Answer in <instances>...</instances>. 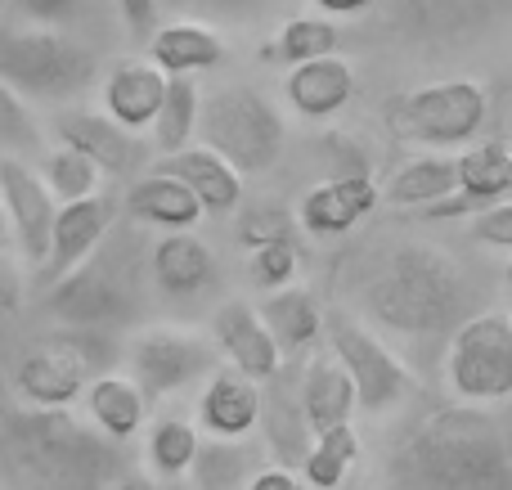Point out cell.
<instances>
[{
  "label": "cell",
  "mask_w": 512,
  "mask_h": 490,
  "mask_svg": "<svg viewBox=\"0 0 512 490\" xmlns=\"http://www.w3.org/2000/svg\"><path fill=\"white\" fill-rule=\"evenodd\" d=\"M463 297H468V288H463L454 261L432 248H405L364 288V306L373 320L396 333H409V338H427V333L445 329L459 333Z\"/></svg>",
  "instance_id": "obj_3"
},
{
  "label": "cell",
  "mask_w": 512,
  "mask_h": 490,
  "mask_svg": "<svg viewBox=\"0 0 512 490\" xmlns=\"http://www.w3.org/2000/svg\"><path fill=\"white\" fill-rule=\"evenodd\" d=\"M117 9H122V18H126V27H131V36L135 41H144V36H158V0H117Z\"/></svg>",
  "instance_id": "obj_37"
},
{
  "label": "cell",
  "mask_w": 512,
  "mask_h": 490,
  "mask_svg": "<svg viewBox=\"0 0 512 490\" xmlns=\"http://www.w3.org/2000/svg\"><path fill=\"white\" fill-rule=\"evenodd\" d=\"M301 410L315 437L337 428H351V414L360 410V392H355V378L342 369V360H310L306 378H301Z\"/></svg>",
  "instance_id": "obj_17"
},
{
  "label": "cell",
  "mask_w": 512,
  "mask_h": 490,
  "mask_svg": "<svg viewBox=\"0 0 512 490\" xmlns=\"http://www.w3.org/2000/svg\"><path fill=\"white\" fill-rule=\"evenodd\" d=\"M248 490H310V482L297 477L292 468H261L248 482Z\"/></svg>",
  "instance_id": "obj_38"
},
{
  "label": "cell",
  "mask_w": 512,
  "mask_h": 490,
  "mask_svg": "<svg viewBox=\"0 0 512 490\" xmlns=\"http://www.w3.org/2000/svg\"><path fill=\"white\" fill-rule=\"evenodd\" d=\"M212 333H216L221 351L230 356V365L239 369V374L256 378V383H265V378L279 374L283 347L274 342V333L265 329V320H261V311H256V306L225 302L221 311H216V320H212Z\"/></svg>",
  "instance_id": "obj_14"
},
{
  "label": "cell",
  "mask_w": 512,
  "mask_h": 490,
  "mask_svg": "<svg viewBox=\"0 0 512 490\" xmlns=\"http://www.w3.org/2000/svg\"><path fill=\"white\" fill-rule=\"evenodd\" d=\"M324 329H328V342H333V356L342 360V369L355 378L364 414H382L405 401L414 378H409L405 360H400L387 342H378L369 329H360V324L342 311H328Z\"/></svg>",
  "instance_id": "obj_8"
},
{
  "label": "cell",
  "mask_w": 512,
  "mask_h": 490,
  "mask_svg": "<svg viewBox=\"0 0 512 490\" xmlns=\"http://www.w3.org/2000/svg\"><path fill=\"white\" fill-rule=\"evenodd\" d=\"M171 77L153 59H122L104 81V108L113 122L140 135L144 126H158L162 104H167Z\"/></svg>",
  "instance_id": "obj_13"
},
{
  "label": "cell",
  "mask_w": 512,
  "mask_h": 490,
  "mask_svg": "<svg viewBox=\"0 0 512 490\" xmlns=\"http://www.w3.org/2000/svg\"><path fill=\"white\" fill-rule=\"evenodd\" d=\"M486 122V90L477 81H441L387 104V126L396 140L427 149H459Z\"/></svg>",
  "instance_id": "obj_6"
},
{
  "label": "cell",
  "mask_w": 512,
  "mask_h": 490,
  "mask_svg": "<svg viewBox=\"0 0 512 490\" xmlns=\"http://www.w3.org/2000/svg\"><path fill=\"white\" fill-rule=\"evenodd\" d=\"M198 122H203V99H198V86L189 77H171L167 104H162V117H158V126H153V135H158V149L167 153V158L194 149L189 140H194Z\"/></svg>",
  "instance_id": "obj_28"
},
{
  "label": "cell",
  "mask_w": 512,
  "mask_h": 490,
  "mask_svg": "<svg viewBox=\"0 0 512 490\" xmlns=\"http://www.w3.org/2000/svg\"><path fill=\"white\" fill-rule=\"evenodd\" d=\"M149 59L167 77H194V72H207L225 59V41L207 23H167L149 41Z\"/></svg>",
  "instance_id": "obj_22"
},
{
  "label": "cell",
  "mask_w": 512,
  "mask_h": 490,
  "mask_svg": "<svg viewBox=\"0 0 512 490\" xmlns=\"http://www.w3.org/2000/svg\"><path fill=\"white\" fill-rule=\"evenodd\" d=\"M99 176H104V171H99L86 153L63 149V144L50 153V158H45V185H50L63 203H86V198H99L95 194Z\"/></svg>",
  "instance_id": "obj_32"
},
{
  "label": "cell",
  "mask_w": 512,
  "mask_h": 490,
  "mask_svg": "<svg viewBox=\"0 0 512 490\" xmlns=\"http://www.w3.org/2000/svg\"><path fill=\"white\" fill-rule=\"evenodd\" d=\"M86 405H90L95 428L113 441H131L135 432L144 428V419H149V396H144V387L126 374L95 378L86 392Z\"/></svg>",
  "instance_id": "obj_24"
},
{
  "label": "cell",
  "mask_w": 512,
  "mask_h": 490,
  "mask_svg": "<svg viewBox=\"0 0 512 490\" xmlns=\"http://www.w3.org/2000/svg\"><path fill=\"white\" fill-rule=\"evenodd\" d=\"M297 243H265V248L252 252V284L265 288V293H283V288H292V275H297Z\"/></svg>",
  "instance_id": "obj_33"
},
{
  "label": "cell",
  "mask_w": 512,
  "mask_h": 490,
  "mask_svg": "<svg viewBox=\"0 0 512 490\" xmlns=\"http://www.w3.org/2000/svg\"><path fill=\"white\" fill-rule=\"evenodd\" d=\"M198 5H221V9H230V5H248V0H198Z\"/></svg>",
  "instance_id": "obj_42"
},
{
  "label": "cell",
  "mask_w": 512,
  "mask_h": 490,
  "mask_svg": "<svg viewBox=\"0 0 512 490\" xmlns=\"http://www.w3.org/2000/svg\"><path fill=\"white\" fill-rule=\"evenodd\" d=\"M18 9H23L27 18H36V23H54V18L72 14V0H14Z\"/></svg>",
  "instance_id": "obj_39"
},
{
  "label": "cell",
  "mask_w": 512,
  "mask_h": 490,
  "mask_svg": "<svg viewBox=\"0 0 512 490\" xmlns=\"http://www.w3.org/2000/svg\"><path fill=\"white\" fill-rule=\"evenodd\" d=\"M54 189L45 185L36 171H27L14 153L0 158V198L9 212V230L14 243L23 248V257L32 266H50V248H54V225H59V207H54Z\"/></svg>",
  "instance_id": "obj_11"
},
{
  "label": "cell",
  "mask_w": 512,
  "mask_h": 490,
  "mask_svg": "<svg viewBox=\"0 0 512 490\" xmlns=\"http://www.w3.org/2000/svg\"><path fill=\"white\" fill-rule=\"evenodd\" d=\"M108 225H113V203L108 198H86V203H63L59 225H54V248L50 266H45V284H63L90 261V252L104 243Z\"/></svg>",
  "instance_id": "obj_15"
},
{
  "label": "cell",
  "mask_w": 512,
  "mask_h": 490,
  "mask_svg": "<svg viewBox=\"0 0 512 490\" xmlns=\"http://www.w3.org/2000/svg\"><path fill=\"white\" fill-rule=\"evenodd\" d=\"M54 135L63 140V149H77L95 162L108 176H131L149 162V149L135 131H126L122 122H113L108 113H90V108H72V113L54 117Z\"/></svg>",
  "instance_id": "obj_12"
},
{
  "label": "cell",
  "mask_w": 512,
  "mask_h": 490,
  "mask_svg": "<svg viewBox=\"0 0 512 490\" xmlns=\"http://www.w3.org/2000/svg\"><path fill=\"white\" fill-rule=\"evenodd\" d=\"M5 490H117L126 455L117 441L90 432L63 410H5L0 437Z\"/></svg>",
  "instance_id": "obj_2"
},
{
  "label": "cell",
  "mask_w": 512,
  "mask_h": 490,
  "mask_svg": "<svg viewBox=\"0 0 512 490\" xmlns=\"http://www.w3.org/2000/svg\"><path fill=\"white\" fill-rule=\"evenodd\" d=\"M126 207H131V216H140V221L158 225L167 234H194V225L207 212L185 180L162 176V171H149V176L135 180L131 194H126Z\"/></svg>",
  "instance_id": "obj_20"
},
{
  "label": "cell",
  "mask_w": 512,
  "mask_h": 490,
  "mask_svg": "<svg viewBox=\"0 0 512 490\" xmlns=\"http://www.w3.org/2000/svg\"><path fill=\"white\" fill-rule=\"evenodd\" d=\"M117 490H140V486H135V482H122V486H117Z\"/></svg>",
  "instance_id": "obj_44"
},
{
  "label": "cell",
  "mask_w": 512,
  "mask_h": 490,
  "mask_svg": "<svg viewBox=\"0 0 512 490\" xmlns=\"http://www.w3.org/2000/svg\"><path fill=\"white\" fill-rule=\"evenodd\" d=\"M239 239L248 243V248H265V243H288L292 239V221L288 212H274V207H252L248 216H243L239 225Z\"/></svg>",
  "instance_id": "obj_35"
},
{
  "label": "cell",
  "mask_w": 512,
  "mask_h": 490,
  "mask_svg": "<svg viewBox=\"0 0 512 490\" xmlns=\"http://www.w3.org/2000/svg\"><path fill=\"white\" fill-rule=\"evenodd\" d=\"M0 270H5V311H18V302H23V297H18V266H14V257H5L0 261Z\"/></svg>",
  "instance_id": "obj_41"
},
{
  "label": "cell",
  "mask_w": 512,
  "mask_h": 490,
  "mask_svg": "<svg viewBox=\"0 0 512 490\" xmlns=\"http://www.w3.org/2000/svg\"><path fill=\"white\" fill-rule=\"evenodd\" d=\"M198 486L203 490H239L243 486V473H248V455L234 450L230 441H216L198 455Z\"/></svg>",
  "instance_id": "obj_34"
},
{
  "label": "cell",
  "mask_w": 512,
  "mask_h": 490,
  "mask_svg": "<svg viewBox=\"0 0 512 490\" xmlns=\"http://www.w3.org/2000/svg\"><path fill=\"white\" fill-rule=\"evenodd\" d=\"M95 77V54L50 27L9 32L0 45V86L18 99H68Z\"/></svg>",
  "instance_id": "obj_5"
},
{
  "label": "cell",
  "mask_w": 512,
  "mask_h": 490,
  "mask_svg": "<svg viewBox=\"0 0 512 490\" xmlns=\"http://www.w3.org/2000/svg\"><path fill=\"white\" fill-rule=\"evenodd\" d=\"M283 90H288V104L297 108L301 117L324 122V117L342 113V108L355 99V72H351V63L346 59L328 54V59H315V63L292 68L288 81H283Z\"/></svg>",
  "instance_id": "obj_18"
},
{
  "label": "cell",
  "mask_w": 512,
  "mask_h": 490,
  "mask_svg": "<svg viewBox=\"0 0 512 490\" xmlns=\"http://www.w3.org/2000/svg\"><path fill=\"white\" fill-rule=\"evenodd\" d=\"M504 284H508V293H512V261H508V270H504Z\"/></svg>",
  "instance_id": "obj_43"
},
{
  "label": "cell",
  "mask_w": 512,
  "mask_h": 490,
  "mask_svg": "<svg viewBox=\"0 0 512 490\" xmlns=\"http://www.w3.org/2000/svg\"><path fill=\"white\" fill-rule=\"evenodd\" d=\"M450 387L472 405L512 396V320L499 311L472 315L450 338Z\"/></svg>",
  "instance_id": "obj_7"
},
{
  "label": "cell",
  "mask_w": 512,
  "mask_h": 490,
  "mask_svg": "<svg viewBox=\"0 0 512 490\" xmlns=\"http://www.w3.org/2000/svg\"><path fill=\"white\" fill-rule=\"evenodd\" d=\"M90 356L81 342L72 338H50L41 347H32L14 365V387L32 410H63L81 392H90Z\"/></svg>",
  "instance_id": "obj_10"
},
{
  "label": "cell",
  "mask_w": 512,
  "mask_h": 490,
  "mask_svg": "<svg viewBox=\"0 0 512 490\" xmlns=\"http://www.w3.org/2000/svg\"><path fill=\"white\" fill-rule=\"evenodd\" d=\"M198 455H203V441H198V428L189 419H162L149 432V459L162 477L189 473L198 464Z\"/></svg>",
  "instance_id": "obj_30"
},
{
  "label": "cell",
  "mask_w": 512,
  "mask_h": 490,
  "mask_svg": "<svg viewBox=\"0 0 512 490\" xmlns=\"http://www.w3.org/2000/svg\"><path fill=\"white\" fill-rule=\"evenodd\" d=\"M198 135H203V149L221 153V158L230 162L234 171H243V176L270 171L283 153V140H288L283 117L274 113V104L248 86L216 90V95L203 104Z\"/></svg>",
  "instance_id": "obj_4"
},
{
  "label": "cell",
  "mask_w": 512,
  "mask_h": 490,
  "mask_svg": "<svg viewBox=\"0 0 512 490\" xmlns=\"http://www.w3.org/2000/svg\"><path fill=\"white\" fill-rule=\"evenodd\" d=\"M391 490H512V423L477 405L432 410L387 464Z\"/></svg>",
  "instance_id": "obj_1"
},
{
  "label": "cell",
  "mask_w": 512,
  "mask_h": 490,
  "mask_svg": "<svg viewBox=\"0 0 512 490\" xmlns=\"http://www.w3.org/2000/svg\"><path fill=\"white\" fill-rule=\"evenodd\" d=\"M382 194H387V203H396V207H423L427 212V207H436V203L459 194V158L432 153V158L409 162L405 171L391 176V185L382 189Z\"/></svg>",
  "instance_id": "obj_27"
},
{
  "label": "cell",
  "mask_w": 512,
  "mask_h": 490,
  "mask_svg": "<svg viewBox=\"0 0 512 490\" xmlns=\"http://www.w3.org/2000/svg\"><path fill=\"white\" fill-rule=\"evenodd\" d=\"M355 459H360V437H355V428H337V432L315 437V450H310L301 473H306L310 490H337L346 482V473L355 468Z\"/></svg>",
  "instance_id": "obj_29"
},
{
  "label": "cell",
  "mask_w": 512,
  "mask_h": 490,
  "mask_svg": "<svg viewBox=\"0 0 512 490\" xmlns=\"http://www.w3.org/2000/svg\"><path fill=\"white\" fill-rule=\"evenodd\" d=\"M256 311H261L265 329L274 333V342H279L288 356L292 351H306L310 342L324 333V320H328V315H319L315 297H310L306 288H283V293H270Z\"/></svg>",
  "instance_id": "obj_26"
},
{
  "label": "cell",
  "mask_w": 512,
  "mask_h": 490,
  "mask_svg": "<svg viewBox=\"0 0 512 490\" xmlns=\"http://www.w3.org/2000/svg\"><path fill=\"white\" fill-rule=\"evenodd\" d=\"M315 9H324V18H351V14H364L373 9L378 0H310Z\"/></svg>",
  "instance_id": "obj_40"
},
{
  "label": "cell",
  "mask_w": 512,
  "mask_h": 490,
  "mask_svg": "<svg viewBox=\"0 0 512 490\" xmlns=\"http://www.w3.org/2000/svg\"><path fill=\"white\" fill-rule=\"evenodd\" d=\"M472 239L490 243V248H512V198L490 207V212L472 216Z\"/></svg>",
  "instance_id": "obj_36"
},
{
  "label": "cell",
  "mask_w": 512,
  "mask_h": 490,
  "mask_svg": "<svg viewBox=\"0 0 512 490\" xmlns=\"http://www.w3.org/2000/svg\"><path fill=\"white\" fill-rule=\"evenodd\" d=\"M158 171H162V176L185 180V185L198 194V203H203L207 212H216V216L234 212V207H239V198H243V171H234L221 153L203 149V144H198V149L176 153V158H162Z\"/></svg>",
  "instance_id": "obj_21"
},
{
  "label": "cell",
  "mask_w": 512,
  "mask_h": 490,
  "mask_svg": "<svg viewBox=\"0 0 512 490\" xmlns=\"http://www.w3.org/2000/svg\"><path fill=\"white\" fill-rule=\"evenodd\" d=\"M216 369V351L207 338L185 329H149L131 342V378L144 387V396H167L189 387Z\"/></svg>",
  "instance_id": "obj_9"
},
{
  "label": "cell",
  "mask_w": 512,
  "mask_h": 490,
  "mask_svg": "<svg viewBox=\"0 0 512 490\" xmlns=\"http://www.w3.org/2000/svg\"><path fill=\"white\" fill-rule=\"evenodd\" d=\"M216 261L198 234H162L153 248V279L171 297H194L212 284Z\"/></svg>",
  "instance_id": "obj_23"
},
{
  "label": "cell",
  "mask_w": 512,
  "mask_h": 490,
  "mask_svg": "<svg viewBox=\"0 0 512 490\" xmlns=\"http://www.w3.org/2000/svg\"><path fill=\"white\" fill-rule=\"evenodd\" d=\"M333 50H337V27L328 23V18H292V23H283V32L274 36L270 54L292 63V68H301V63L328 59Z\"/></svg>",
  "instance_id": "obj_31"
},
{
  "label": "cell",
  "mask_w": 512,
  "mask_h": 490,
  "mask_svg": "<svg viewBox=\"0 0 512 490\" xmlns=\"http://www.w3.org/2000/svg\"><path fill=\"white\" fill-rule=\"evenodd\" d=\"M382 189L369 176H351V180H324L301 198L297 216L310 234H346L378 207Z\"/></svg>",
  "instance_id": "obj_16"
},
{
  "label": "cell",
  "mask_w": 512,
  "mask_h": 490,
  "mask_svg": "<svg viewBox=\"0 0 512 490\" xmlns=\"http://www.w3.org/2000/svg\"><path fill=\"white\" fill-rule=\"evenodd\" d=\"M261 410H265L261 387H256V378L239 374V369H216L203 392V405H198L203 423L225 441L248 437L256 428V419H261Z\"/></svg>",
  "instance_id": "obj_19"
},
{
  "label": "cell",
  "mask_w": 512,
  "mask_h": 490,
  "mask_svg": "<svg viewBox=\"0 0 512 490\" xmlns=\"http://www.w3.org/2000/svg\"><path fill=\"white\" fill-rule=\"evenodd\" d=\"M45 306H50L59 320L81 324V329H90V324H108V320L122 315L117 284L104 279V270H90V266H81L77 275H68L63 284H54V293H50Z\"/></svg>",
  "instance_id": "obj_25"
}]
</instances>
